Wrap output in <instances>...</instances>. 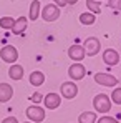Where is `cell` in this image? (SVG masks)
<instances>
[{
    "mask_svg": "<svg viewBox=\"0 0 121 123\" xmlns=\"http://www.w3.org/2000/svg\"><path fill=\"white\" fill-rule=\"evenodd\" d=\"M83 48H85V52H86L88 57H95V55H98V52H100L101 43L96 37H88V38L85 40Z\"/></svg>",
    "mask_w": 121,
    "mask_h": 123,
    "instance_id": "obj_3",
    "label": "cell"
},
{
    "mask_svg": "<svg viewBox=\"0 0 121 123\" xmlns=\"http://www.w3.org/2000/svg\"><path fill=\"white\" fill-rule=\"evenodd\" d=\"M98 117L95 111H83L80 117H78V122L80 123H96Z\"/></svg>",
    "mask_w": 121,
    "mask_h": 123,
    "instance_id": "obj_15",
    "label": "cell"
},
{
    "mask_svg": "<svg viewBox=\"0 0 121 123\" xmlns=\"http://www.w3.org/2000/svg\"><path fill=\"white\" fill-rule=\"evenodd\" d=\"M45 82V75L41 73V72H32V75H30V83L33 85V86H40L43 85Z\"/></svg>",
    "mask_w": 121,
    "mask_h": 123,
    "instance_id": "obj_17",
    "label": "cell"
},
{
    "mask_svg": "<svg viewBox=\"0 0 121 123\" xmlns=\"http://www.w3.org/2000/svg\"><path fill=\"white\" fill-rule=\"evenodd\" d=\"M108 5L115 10H120L121 12V0H108Z\"/></svg>",
    "mask_w": 121,
    "mask_h": 123,
    "instance_id": "obj_23",
    "label": "cell"
},
{
    "mask_svg": "<svg viewBox=\"0 0 121 123\" xmlns=\"http://www.w3.org/2000/svg\"><path fill=\"white\" fill-rule=\"evenodd\" d=\"M93 106L100 113H108L111 110V100H109V97L106 93H100V95H96L93 98Z\"/></svg>",
    "mask_w": 121,
    "mask_h": 123,
    "instance_id": "obj_1",
    "label": "cell"
},
{
    "mask_svg": "<svg viewBox=\"0 0 121 123\" xmlns=\"http://www.w3.org/2000/svg\"><path fill=\"white\" fill-rule=\"evenodd\" d=\"M68 75H70V78L71 80H81V78H85V75H86V68L81 65V63H73L70 68H68Z\"/></svg>",
    "mask_w": 121,
    "mask_h": 123,
    "instance_id": "obj_7",
    "label": "cell"
},
{
    "mask_svg": "<svg viewBox=\"0 0 121 123\" xmlns=\"http://www.w3.org/2000/svg\"><path fill=\"white\" fill-rule=\"evenodd\" d=\"M61 95H63L65 98H68V100L75 98V97L78 95V86H76V83L75 82L61 83Z\"/></svg>",
    "mask_w": 121,
    "mask_h": 123,
    "instance_id": "obj_6",
    "label": "cell"
},
{
    "mask_svg": "<svg viewBox=\"0 0 121 123\" xmlns=\"http://www.w3.org/2000/svg\"><path fill=\"white\" fill-rule=\"evenodd\" d=\"M2 123H18V120H17L15 117H7V118H5Z\"/></svg>",
    "mask_w": 121,
    "mask_h": 123,
    "instance_id": "obj_24",
    "label": "cell"
},
{
    "mask_svg": "<svg viewBox=\"0 0 121 123\" xmlns=\"http://www.w3.org/2000/svg\"><path fill=\"white\" fill-rule=\"evenodd\" d=\"M53 2L57 3V7H65L68 3V0H53Z\"/></svg>",
    "mask_w": 121,
    "mask_h": 123,
    "instance_id": "obj_25",
    "label": "cell"
},
{
    "mask_svg": "<svg viewBox=\"0 0 121 123\" xmlns=\"http://www.w3.org/2000/svg\"><path fill=\"white\" fill-rule=\"evenodd\" d=\"M40 10H41V5H40V2L38 0H33L32 3H30V18L35 22L38 17H40Z\"/></svg>",
    "mask_w": 121,
    "mask_h": 123,
    "instance_id": "obj_16",
    "label": "cell"
},
{
    "mask_svg": "<svg viewBox=\"0 0 121 123\" xmlns=\"http://www.w3.org/2000/svg\"><path fill=\"white\" fill-rule=\"evenodd\" d=\"M40 15H41V18H43L45 22H55L58 17H60V8H58L57 5H53V3L45 5V7L40 10Z\"/></svg>",
    "mask_w": 121,
    "mask_h": 123,
    "instance_id": "obj_2",
    "label": "cell"
},
{
    "mask_svg": "<svg viewBox=\"0 0 121 123\" xmlns=\"http://www.w3.org/2000/svg\"><path fill=\"white\" fill-rule=\"evenodd\" d=\"M86 7H88V10H90L91 13H95V15L101 12V3L96 2V0H86Z\"/></svg>",
    "mask_w": 121,
    "mask_h": 123,
    "instance_id": "obj_19",
    "label": "cell"
},
{
    "mask_svg": "<svg viewBox=\"0 0 121 123\" xmlns=\"http://www.w3.org/2000/svg\"><path fill=\"white\" fill-rule=\"evenodd\" d=\"M43 102H45V106L48 108V110H55V108H58L61 103V97L58 93H48L45 98H43Z\"/></svg>",
    "mask_w": 121,
    "mask_h": 123,
    "instance_id": "obj_11",
    "label": "cell"
},
{
    "mask_svg": "<svg viewBox=\"0 0 121 123\" xmlns=\"http://www.w3.org/2000/svg\"><path fill=\"white\" fill-rule=\"evenodd\" d=\"M109 100L115 103V105H121V88H115V90H113Z\"/></svg>",
    "mask_w": 121,
    "mask_h": 123,
    "instance_id": "obj_21",
    "label": "cell"
},
{
    "mask_svg": "<svg viewBox=\"0 0 121 123\" xmlns=\"http://www.w3.org/2000/svg\"><path fill=\"white\" fill-rule=\"evenodd\" d=\"M25 123H33V122H25Z\"/></svg>",
    "mask_w": 121,
    "mask_h": 123,
    "instance_id": "obj_28",
    "label": "cell"
},
{
    "mask_svg": "<svg viewBox=\"0 0 121 123\" xmlns=\"http://www.w3.org/2000/svg\"><path fill=\"white\" fill-rule=\"evenodd\" d=\"M27 118L30 122H35V123H40L45 120V110L37 106V105H32L27 108Z\"/></svg>",
    "mask_w": 121,
    "mask_h": 123,
    "instance_id": "obj_5",
    "label": "cell"
},
{
    "mask_svg": "<svg viewBox=\"0 0 121 123\" xmlns=\"http://www.w3.org/2000/svg\"><path fill=\"white\" fill-rule=\"evenodd\" d=\"M95 82L103 85V86H113L115 88V85L118 83V80H116V77H113L109 73H96L95 75Z\"/></svg>",
    "mask_w": 121,
    "mask_h": 123,
    "instance_id": "obj_8",
    "label": "cell"
},
{
    "mask_svg": "<svg viewBox=\"0 0 121 123\" xmlns=\"http://www.w3.org/2000/svg\"><path fill=\"white\" fill-rule=\"evenodd\" d=\"M13 22H15V18H12V17H2V18H0V27L5 28V30H8V28L12 30Z\"/></svg>",
    "mask_w": 121,
    "mask_h": 123,
    "instance_id": "obj_20",
    "label": "cell"
},
{
    "mask_svg": "<svg viewBox=\"0 0 121 123\" xmlns=\"http://www.w3.org/2000/svg\"><path fill=\"white\" fill-rule=\"evenodd\" d=\"M0 58L7 63H15L18 58V52L13 45H5L2 50H0Z\"/></svg>",
    "mask_w": 121,
    "mask_h": 123,
    "instance_id": "obj_4",
    "label": "cell"
},
{
    "mask_svg": "<svg viewBox=\"0 0 121 123\" xmlns=\"http://www.w3.org/2000/svg\"><path fill=\"white\" fill-rule=\"evenodd\" d=\"M96 123H120L115 117H108V115H104V117H101L96 120Z\"/></svg>",
    "mask_w": 121,
    "mask_h": 123,
    "instance_id": "obj_22",
    "label": "cell"
},
{
    "mask_svg": "<svg viewBox=\"0 0 121 123\" xmlns=\"http://www.w3.org/2000/svg\"><path fill=\"white\" fill-rule=\"evenodd\" d=\"M32 100H33V102H38V100H40V95L35 93V97H32Z\"/></svg>",
    "mask_w": 121,
    "mask_h": 123,
    "instance_id": "obj_26",
    "label": "cell"
},
{
    "mask_svg": "<svg viewBox=\"0 0 121 123\" xmlns=\"http://www.w3.org/2000/svg\"><path fill=\"white\" fill-rule=\"evenodd\" d=\"M13 97V88L8 83H0V103H7Z\"/></svg>",
    "mask_w": 121,
    "mask_h": 123,
    "instance_id": "obj_12",
    "label": "cell"
},
{
    "mask_svg": "<svg viewBox=\"0 0 121 123\" xmlns=\"http://www.w3.org/2000/svg\"><path fill=\"white\" fill-rule=\"evenodd\" d=\"M27 23H28V18L27 17H20L13 22V27H12V32L15 35H22L25 30H27Z\"/></svg>",
    "mask_w": 121,
    "mask_h": 123,
    "instance_id": "obj_13",
    "label": "cell"
},
{
    "mask_svg": "<svg viewBox=\"0 0 121 123\" xmlns=\"http://www.w3.org/2000/svg\"><path fill=\"white\" fill-rule=\"evenodd\" d=\"M95 20H96V17H95V13H91V12H85V13L80 15V22L83 25H93Z\"/></svg>",
    "mask_w": 121,
    "mask_h": 123,
    "instance_id": "obj_18",
    "label": "cell"
},
{
    "mask_svg": "<svg viewBox=\"0 0 121 123\" xmlns=\"http://www.w3.org/2000/svg\"><path fill=\"white\" fill-rule=\"evenodd\" d=\"M68 57L75 62H81L85 57H86V52L83 48V45H71L68 48Z\"/></svg>",
    "mask_w": 121,
    "mask_h": 123,
    "instance_id": "obj_9",
    "label": "cell"
},
{
    "mask_svg": "<svg viewBox=\"0 0 121 123\" xmlns=\"http://www.w3.org/2000/svg\"><path fill=\"white\" fill-rule=\"evenodd\" d=\"M76 2H78V0H68V3H73V5H75Z\"/></svg>",
    "mask_w": 121,
    "mask_h": 123,
    "instance_id": "obj_27",
    "label": "cell"
},
{
    "mask_svg": "<svg viewBox=\"0 0 121 123\" xmlns=\"http://www.w3.org/2000/svg\"><path fill=\"white\" fill-rule=\"evenodd\" d=\"M8 77H10L12 80H22V77H23V68H22V65H12V67L8 68Z\"/></svg>",
    "mask_w": 121,
    "mask_h": 123,
    "instance_id": "obj_14",
    "label": "cell"
},
{
    "mask_svg": "<svg viewBox=\"0 0 121 123\" xmlns=\"http://www.w3.org/2000/svg\"><path fill=\"white\" fill-rule=\"evenodd\" d=\"M103 62H104L106 65H109V67L116 65V63L120 62V55H118V52H116L115 48H108V50H104V52H103Z\"/></svg>",
    "mask_w": 121,
    "mask_h": 123,
    "instance_id": "obj_10",
    "label": "cell"
}]
</instances>
